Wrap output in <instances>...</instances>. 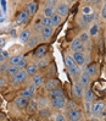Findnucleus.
<instances>
[{"label": "nucleus", "instance_id": "41", "mask_svg": "<svg viewBox=\"0 0 106 121\" xmlns=\"http://www.w3.org/2000/svg\"><path fill=\"white\" fill-rule=\"evenodd\" d=\"M86 109L88 114H91V103H87L86 102Z\"/></svg>", "mask_w": 106, "mask_h": 121}, {"label": "nucleus", "instance_id": "26", "mask_svg": "<svg viewBox=\"0 0 106 121\" xmlns=\"http://www.w3.org/2000/svg\"><path fill=\"white\" fill-rule=\"evenodd\" d=\"M26 72H27V75H35L37 73V66L35 65H33V64H29V65H27V67H26Z\"/></svg>", "mask_w": 106, "mask_h": 121}, {"label": "nucleus", "instance_id": "46", "mask_svg": "<svg viewBox=\"0 0 106 121\" xmlns=\"http://www.w3.org/2000/svg\"><path fill=\"white\" fill-rule=\"evenodd\" d=\"M0 4H1L3 9H4V11H5V10H6V1H4V0H3V1H0Z\"/></svg>", "mask_w": 106, "mask_h": 121}, {"label": "nucleus", "instance_id": "38", "mask_svg": "<svg viewBox=\"0 0 106 121\" xmlns=\"http://www.w3.org/2000/svg\"><path fill=\"white\" fill-rule=\"evenodd\" d=\"M90 13H93L91 12L90 6H84L83 8V15H90Z\"/></svg>", "mask_w": 106, "mask_h": 121}, {"label": "nucleus", "instance_id": "42", "mask_svg": "<svg viewBox=\"0 0 106 121\" xmlns=\"http://www.w3.org/2000/svg\"><path fill=\"white\" fill-rule=\"evenodd\" d=\"M101 16L104 17V18H106V3L104 4V6H102V10H101Z\"/></svg>", "mask_w": 106, "mask_h": 121}, {"label": "nucleus", "instance_id": "13", "mask_svg": "<svg viewBox=\"0 0 106 121\" xmlns=\"http://www.w3.org/2000/svg\"><path fill=\"white\" fill-rule=\"evenodd\" d=\"M46 47L45 45H40V47H38L37 49H35V52H34V55H35V58H39V59H41L43 56L46 54Z\"/></svg>", "mask_w": 106, "mask_h": 121}, {"label": "nucleus", "instance_id": "20", "mask_svg": "<svg viewBox=\"0 0 106 121\" xmlns=\"http://www.w3.org/2000/svg\"><path fill=\"white\" fill-rule=\"evenodd\" d=\"M24 59V56L22 55V54H20V55H15V56H12V58L10 59V64L11 65H13V66H17L18 64L21 62Z\"/></svg>", "mask_w": 106, "mask_h": 121}, {"label": "nucleus", "instance_id": "7", "mask_svg": "<svg viewBox=\"0 0 106 121\" xmlns=\"http://www.w3.org/2000/svg\"><path fill=\"white\" fill-rule=\"evenodd\" d=\"M72 93H73V95H74L76 98H81V97H83V94H84V89H83V86H82L79 82H76V83L73 84Z\"/></svg>", "mask_w": 106, "mask_h": 121}, {"label": "nucleus", "instance_id": "2", "mask_svg": "<svg viewBox=\"0 0 106 121\" xmlns=\"http://www.w3.org/2000/svg\"><path fill=\"white\" fill-rule=\"evenodd\" d=\"M104 109H105V103L99 100V102H96L91 105V114H94V115H100L104 111Z\"/></svg>", "mask_w": 106, "mask_h": 121}, {"label": "nucleus", "instance_id": "3", "mask_svg": "<svg viewBox=\"0 0 106 121\" xmlns=\"http://www.w3.org/2000/svg\"><path fill=\"white\" fill-rule=\"evenodd\" d=\"M51 104L55 109H63L66 106V99H65V97L54 98V99H51Z\"/></svg>", "mask_w": 106, "mask_h": 121}, {"label": "nucleus", "instance_id": "48", "mask_svg": "<svg viewBox=\"0 0 106 121\" xmlns=\"http://www.w3.org/2000/svg\"><path fill=\"white\" fill-rule=\"evenodd\" d=\"M90 121H99V120H98V119H91Z\"/></svg>", "mask_w": 106, "mask_h": 121}, {"label": "nucleus", "instance_id": "22", "mask_svg": "<svg viewBox=\"0 0 106 121\" xmlns=\"http://www.w3.org/2000/svg\"><path fill=\"white\" fill-rule=\"evenodd\" d=\"M65 65L67 66V69H71V67L76 66L77 64L74 62V60H73V58H72V56L67 55V56H65Z\"/></svg>", "mask_w": 106, "mask_h": 121}, {"label": "nucleus", "instance_id": "8", "mask_svg": "<svg viewBox=\"0 0 106 121\" xmlns=\"http://www.w3.org/2000/svg\"><path fill=\"white\" fill-rule=\"evenodd\" d=\"M57 15L61 17H65L68 15V5L65 3H61L57 5Z\"/></svg>", "mask_w": 106, "mask_h": 121}, {"label": "nucleus", "instance_id": "23", "mask_svg": "<svg viewBox=\"0 0 106 121\" xmlns=\"http://www.w3.org/2000/svg\"><path fill=\"white\" fill-rule=\"evenodd\" d=\"M37 8H38V6H37L35 3H29L27 5V10L26 11L28 12V15H34L35 11H37Z\"/></svg>", "mask_w": 106, "mask_h": 121}, {"label": "nucleus", "instance_id": "37", "mask_svg": "<svg viewBox=\"0 0 106 121\" xmlns=\"http://www.w3.org/2000/svg\"><path fill=\"white\" fill-rule=\"evenodd\" d=\"M8 69H9L8 64H1V66H0V73H5L8 71Z\"/></svg>", "mask_w": 106, "mask_h": 121}, {"label": "nucleus", "instance_id": "27", "mask_svg": "<svg viewBox=\"0 0 106 121\" xmlns=\"http://www.w3.org/2000/svg\"><path fill=\"white\" fill-rule=\"evenodd\" d=\"M68 73L72 76V77L78 76V75L81 73V69H79V66H78V65H76V66H73V67L68 69Z\"/></svg>", "mask_w": 106, "mask_h": 121}, {"label": "nucleus", "instance_id": "34", "mask_svg": "<svg viewBox=\"0 0 106 121\" xmlns=\"http://www.w3.org/2000/svg\"><path fill=\"white\" fill-rule=\"evenodd\" d=\"M98 32H99V25H98V23H95V25L91 26L89 34H90V35H96V34H98Z\"/></svg>", "mask_w": 106, "mask_h": 121}, {"label": "nucleus", "instance_id": "18", "mask_svg": "<svg viewBox=\"0 0 106 121\" xmlns=\"http://www.w3.org/2000/svg\"><path fill=\"white\" fill-rule=\"evenodd\" d=\"M29 38H31V31L29 30H24L20 34V42L21 43H26V42H28Z\"/></svg>", "mask_w": 106, "mask_h": 121}, {"label": "nucleus", "instance_id": "11", "mask_svg": "<svg viewBox=\"0 0 106 121\" xmlns=\"http://www.w3.org/2000/svg\"><path fill=\"white\" fill-rule=\"evenodd\" d=\"M28 12L27 11H22L20 13V15L16 17V23L17 25H22V23H27V21H28Z\"/></svg>", "mask_w": 106, "mask_h": 121}, {"label": "nucleus", "instance_id": "40", "mask_svg": "<svg viewBox=\"0 0 106 121\" xmlns=\"http://www.w3.org/2000/svg\"><path fill=\"white\" fill-rule=\"evenodd\" d=\"M55 121H66V117L62 115V114H57L56 115V119H55Z\"/></svg>", "mask_w": 106, "mask_h": 121}, {"label": "nucleus", "instance_id": "43", "mask_svg": "<svg viewBox=\"0 0 106 121\" xmlns=\"http://www.w3.org/2000/svg\"><path fill=\"white\" fill-rule=\"evenodd\" d=\"M55 1H46V8H54Z\"/></svg>", "mask_w": 106, "mask_h": 121}, {"label": "nucleus", "instance_id": "6", "mask_svg": "<svg viewBox=\"0 0 106 121\" xmlns=\"http://www.w3.org/2000/svg\"><path fill=\"white\" fill-rule=\"evenodd\" d=\"M71 49L76 53V52H83L84 49V44L82 43V40L79 38H74L71 43Z\"/></svg>", "mask_w": 106, "mask_h": 121}, {"label": "nucleus", "instance_id": "16", "mask_svg": "<svg viewBox=\"0 0 106 121\" xmlns=\"http://www.w3.org/2000/svg\"><path fill=\"white\" fill-rule=\"evenodd\" d=\"M49 95H50V99L59 98V97H63V92H62V89H60V88L57 87V88H54L53 91L49 92Z\"/></svg>", "mask_w": 106, "mask_h": 121}, {"label": "nucleus", "instance_id": "24", "mask_svg": "<svg viewBox=\"0 0 106 121\" xmlns=\"http://www.w3.org/2000/svg\"><path fill=\"white\" fill-rule=\"evenodd\" d=\"M37 106H38V103L37 102H34V100H29L28 102V105H27V108H28V112H35V110H37Z\"/></svg>", "mask_w": 106, "mask_h": 121}, {"label": "nucleus", "instance_id": "14", "mask_svg": "<svg viewBox=\"0 0 106 121\" xmlns=\"http://www.w3.org/2000/svg\"><path fill=\"white\" fill-rule=\"evenodd\" d=\"M53 33H54L53 27H43V30H41V37L44 39H49L53 35Z\"/></svg>", "mask_w": 106, "mask_h": 121}, {"label": "nucleus", "instance_id": "15", "mask_svg": "<svg viewBox=\"0 0 106 121\" xmlns=\"http://www.w3.org/2000/svg\"><path fill=\"white\" fill-rule=\"evenodd\" d=\"M32 84H34L35 87H39V86H41V84H44V78H43V76L39 75V73H35L34 77H33Z\"/></svg>", "mask_w": 106, "mask_h": 121}, {"label": "nucleus", "instance_id": "50", "mask_svg": "<svg viewBox=\"0 0 106 121\" xmlns=\"http://www.w3.org/2000/svg\"><path fill=\"white\" fill-rule=\"evenodd\" d=\"M105 42H106V34H105Z\"/></svg>", "mask_w": 106, "mask_h": 121}, {"label": "nucleus", "instance_id": "44", "mask_svg": "<svg viewBox=\"0 0 106 121\" xmlns=\"http://www.w3.org/2000/svg\"><path fill=\"white\" fill-rule=\"evenodd\" d=\"M1 54H3V56H4V58H9V56H10V54H9V52H1Z\"/></svg>", "mask_w": 106, "mask_h": 121}, {"label": "nucleus", "instance_id": "30", "mask_svg": "<svg viewBox=\"0 0 106 121\" xmlns=\"http://www.w3.org/2000/svg\"><path fill=\"white\" fill-rule=\"evenodd\" d=\"M41 26L43 27H53V22H51V17H43L41 18Z\"/></svg>", "mask_w": 106, "mask_h": 121}, {"label": "nucleus", "instance_id": "1", "mask_svg": "<svg viewBox=\"0 0 106 121\" xmlns=\"http://www.w3.org/2000/svg\"><path fill=\"white\" fill-rule=\"evenodd\" d=\"M27 72H26V70H20L18 72L12 77V82L15 83V84H20V83H22L26 78H27Z\"/></svg>", "mask_w": 106, "mask_h": 121}, {"label": "nucleus", "instance_id": "25", "mask_svg": "<svg viewBox=\"0 0 106 121\" xmlns=\"http://www.w3.org/2000/svg\"><path fill=\"white\" fill-rule=\"evenodd\" d=\"M84 95H86V102L87 103H91L94 100V93L91 89H87L86 92H84Z\"/></svg>", "mask_w": 106, "mask_h": 121}, {"label": "nucleus", "instance_id": "5", "mask_svg": "<svg viewBox=\"0 0 106 121\" xmlns=\"http://www.w3.org/2000/svg\"><path fill=\"white\" fill-rule=\"evenodd\" d=\"M72 58H73L74 62H76L78 66L84 65V62H86V55H84L83 52H76V53H73Z\"/></svg>", "mask_w": 106, "mask_h": 121}, {"label": "nucleus", "instance_id": "45", "mask_svg": "<svg viewBox=\"0 0 106 121\" xmlns=\"http://www.w3.org/2000/svg\"><path fill=\"white\" fill-rule=\"evenodd\" d=\"M5 86V80H3V78H0V88H3Z\"/></svg>", "mask_w": 106, "mask_h": 121}, {"label": "nucleus", "instance_id": "32", "mask_svg": "<svg viewBox=\"0 0 106 121\" xmlns=\"http://www.w3.org/2000/svg\"><path fill=\"white\" fill-rule=\"evenodd\" d=\"M27 47H29V48H32V47H34L35 44H37L38 43V38L37 37H32V35H31V38L29 39H28V42H27Z\"/></svg>", "mask_w": 106, "mask_h": 121}, {"label": "nucleus", "instance_id": "19", "mask_svg": "<svg viewBox=\"0 0 106 121\" xmlns=\"http://www.w3.org/2000/svg\"><path fill=\"white\" fill-rule=\"evenodd\" d=\"M86 72H87L90 77H91V76H96V73H98V66L95 65V64H90V65L87 67Z\"/></svg>", "mask_w": 106, "mask_h": 121}, {"label": "nucleus", "instance_id": "17", "mask_svg": "<svg viewBox=\"0 0 106 121\" xmlns=\"http://www.w3.org/2000/svg\"><path fill=\"white\" fill-rule=\"evenodd\" d=\"M94 18H95V13H90V15H82V26H86V25L90 23Z\"/></svg>", "mask_w": 106, "mask_h": 121}, {"label": "nucleus", "instance_id": "29", "mask_svg": "<svg viewBox=\"0 0 106 121\" xmlns=\"http://www.w3.org/2000/svg\"><path fill=\"white\" fill-rule=\"evenodd\" d=\"M18 71H20V70H18V67H17V66L10 65V66H9V69H8V71H6V73H8L9 76H12V77H13V76H15V75L18 72Z\"/></svg>", "mask_w": 106, "mask_h": 121}, {"label": "nucleus", "instance_id": "21", "mask_svg": "<svg viewBox=\"0 0 106 121\" xmlns=\"http://www.w3.org/2000/svg\"><path fill=\"white\" fill-rule=\"evenodd\" d=\"M57 81L56 80H50V81H48L46 83H45V88L50 92V91H53L54 88H57Z\"/></svg>", "mask_w": 106, "mask_h": 121}, {"label": "nucleus", "instance_id": "4", "mask_svg": "<svg viewBox=\"0 0 106 121\" xmlns=\"http://www.w3.org/2000/svg\"><path fill=\"white\" fill-rule=\"evenodd\" d=\"M34 93H35V86H34V84H29V86H28V87L22 92V97L26 98L27 100H32Z\"/></svg>", "mask_w": 106, "mask_h": 121}, {"label": "nucleus", "instance_id": "33", "mask_svg": "<svg viewBox=\"0 0 106 121\" xmlns=\"http://www.w3.org/2000/svg\"><path fill=\"white\" fill-rule=\"evenodd\" d=\"M54 11H55L54 8H45V10H44V15H45V17H51L54 13H55Z\"/></svg>", "mask_w": 106, "mask_h": 121}, {"label": "nucleus", "instance_id": "49", "mask_svg": "<svg viewBox=\"0 0 106 121\" xmlns=\"http://www.w3.org/2000/svg\"><path fill=\"white\" fill-rule=\"evenodd\" d=\"M71 121H79V120H71Z\"/></svg>", "mask_w": 106, "mask_h": 121}, {"label": "nucleus", "instance_id": "31", "mask_svg": "<svg viewBox=\"0 0 106 121\" xmlns=\"http://www.w3.org/2000/svg\"><path fill=\"white\" fill-rule=\"evenodd\" d=\"M79 39L82 40V43H86V42H89V39H90V34H89L88 32H82V33H81V37H79Z\"/></svg>", "mask_w": 106, "mask_h": 121}, {"label": "nucleus", "instance_id": "28", "mask_svg": "<svg viewBox=\"0 0 106 121\" xmlns=\"http://www.w3.org/2000/svg\"><path fill=\"white\" fill-rule=\"evenodd\" d=\"M61 16H59L57 13H54V15L51 16V22H53V26L54 27H57L60 23H61Z\"/></svg>", "mask_w": 106, "mask_h": 121}, {"label": "nucleus", "instance_id": "9", "mask_svg": "<svg viewBox=\"0 0 106 121\" xmlns=\"http://www.w3.org/2000/svg\"><path fill=\"white\" fill-rule=\"evenodd\" d=\"M79 83L82 84L83 87H88V86H89V83H90V76L86 72V71L81 72V80H79Z\"/></svg>", "mask_w": 106, "mask_h": 121}, {"label": "nucleus", "instance_id": "12", "mask_svg": "<svg viewBox=\"0 0 106 121\" xmlns=\"http://www.w3.org/2000/svg\"><path fill=\"white\" fill-rule=\"evenodd\" d=\"M82 116V114L78 109H69L68 110V117L69 120H79Z\"/></svg>", "mask_w": 106, "mask_h": 121}, {"label": "nucleus", "instance_id": "35", "mask_svg": "<svg viewBox=\"0 0 106 121\" xmlns=\"http://www.w3.org/2000/svg\"><path fill=\"white\" fill-rule=\"evenodd\" d=\"M48 64H49V61H48L46 59H43V60H39V62H38L35 66H37V69H38V67H39V69H43V67H45V66L48 65Z\"/></svg>", "mask_w": 106, "mask_h": 121}, {"label": "nucleus", "instance_id": "36", "mask_svg": "<svg viewBox=\"0 0 106 121\" xmlns=\"http://www.w3.org/2000/svg\"><path fill=\"white\" fill-rule=\"evenodd\" d=\"M34 30L37 32H41V30H43V26H41V20H38L37 22L34 23Z\"/></svg>", "mask_w": 106, "mask_h": 121}, {"label": "nucleus", "instance_id": "47", "mask_svg": "<svg viewBox=\"0 0 106 121\" xmlns=\"http://www.w3.org/2000/svg\"><path fill=\"white\" fill-rule=\"evenodd\" d=\"M4 60H5V58H4V56H3L1 52H0V64H1V62H4Z\"/></svg>", "mask_w": 106, "mask_h": 121}, {"label": "nucleus", "instance_id": "10", "mask_svg": "<svg viewBox=\"0 0 106 121\" xmlns=\"http://www.w3.org/2000/svg\"><path fill=\"white\" fill-rule=\"evenodd\" d=\"M28 102H29V100H27V99H26V98H23L22 95L18 97V98H16V100H15L16 106H17L18 109H24V108H27Z\"/></svg>", "mask_w": 106, "mask_h": 121}, {"label": "nucleus", "instance_id": "39", "mask_svg": "<svg viewBox=\"0 0 106 121\" xmlns=\"http://www.w3.org/2000/svg\"><path fill=\"white\" fill-rule=\"evenodd\" d=\"M17 67H18V70H22L23 67H27V61H26V59H23L22 61H21L18 65H17Z\"/></svg>", "mask_w": 106, "mask_h": 121}]
</instances>
